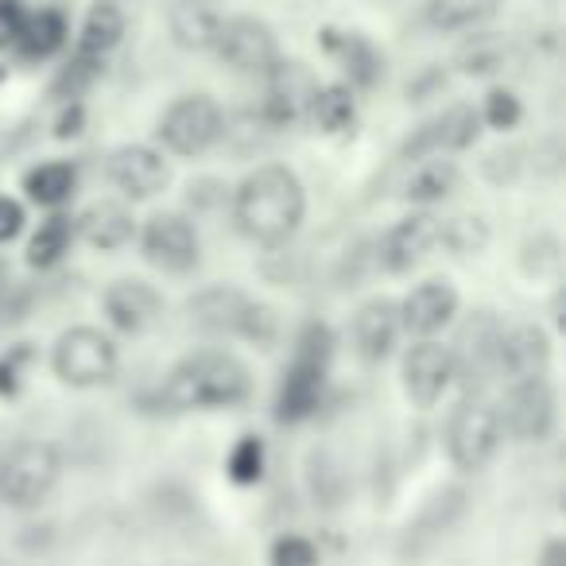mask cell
Listing matches in <instances>:
<instances>
[{"mask_svg": "<svg viewBox=\"0 0 566 566\" xmlns=\"http://www.w3.org/2000/svg\"><path fill=\"white\" fill-rule=\"evenodd\" d=\"M156 133L171 156H202L226 136V117L210 94H187L167 105Z\"/></svg>", "mask_w": 566, "mask_h": 566, "instance_id": "8", "label": "cell"}, {"mask_svg": "<svg viewBox=\"0 0 566 566\" xmlns=\"http://www.w3.org/2000/svg\"><path fill=\"white\" fill-rule=\"evenodd\" d=\"M558 419V400L547 377L512 380L509 400H504L501 427H509L512 439L520 442H547Z\"/></svg>", "mask_w": 566, "mask_h": 566, "instance_id": "11", "label": "cell"}, {"mask_svg": "<svg viewBox=\"0 0 566 566\" xmlns=\"http://www.w3.org/2000/svg\"><path fill=\"white\" fill-rule=\"evenodd\" d=\"M221 20L226 17L213 9L210 0H179L171 12V40L182 51H210Z\"/></svg>", "mask_w": 566, "mask_h": 566, "instance_id": "25", "label": "cell"}, {"mask_svg": "<svg viewBox=\"0 0 566 566\" xmlns=\"http://www.w3.org/2000/svg\"><path fill=\"white\" fill-rule=\"evenodd\" d=\"M66 48V17L59 9H40L28 12L24 32L17 40V51L32 63H48L51 55Z\"/></svg>", "mask_w": 566, "mask_h": 566, "instance_id": "27", "label": "cell"}, {"mask_svg": "<svg viewBox=\"0 0 566 566\" xmlns=\"http://www.w3.org/2000/svg\"><path fill=\"white\" fill-rule=\"evenodd\" d=\"M439 244L454 256H478L489 244V226L473 213H458V218L439 221Z\"/></svg>", "mask_w": 566, "mask_h": 566, "instance_id": "32", "label": "cell"}, {"mask_svg": "<svg viewBox=\"0 0 566 566\" xmlns=\"http://www.w3.org/2000/svg\"><path fill=\"white\" fill-rule=\"evenodd\" d=\"M400 334H403L400 303H392V300H369L354 315V349L373 365L392 357Z\"/></svg>", "mask_w": 566, "mask_h": 566, "instance_id": "21", "label": "cell"}, {"mask_svg": "<svg viewBox=\"0 0 566 566\" xmlns=\"http://www.w3.org/2000/svg\"><path fill=\"white\" fill-rule=\"evenodd\" d=\"M74 233H78L90 249L117 252V249H125V244H133L136 221L120 202H94L90 210L78 213V221H74Z\"/></svg>", "mask_w": 566, "mask_h": 566, "instance_id": "23", "label": "cell"}, {"mask_svg": "<svg viewBox=\"0 0 566 566\" xmlns=\"http://www.w3.org/2000/svg\"><path fill=\"white\" fill-rule=\"evenodd\" d=\"M323 48L338 59L342 74H346V86L349 90H377V82L385 78V55L373 48L369 35L361 32H334L326 28L323 32Z\"/></svg>", "mask_w": 566, "mask_h": 566, "instance_id": "20", "label": "cell"}, {"mask_svg": "<svg viewBox=\"0 0 566 566\" xmlns=\"http://www.w3.org/2000/svg\"><path fill=\"white\" fill-rule=\"evenodd\" d=\"M226 473L237 481V485H256V481L264 478V442H260L256 434L237 439V447L229 450Z\"/></svg>", "mask_w": 566, "mask_h": 566, "instance_id": "34", "label": "cell"}, {"mask_svg": "<svg viewBox=\"0 0 566 566\" xmlns=\"http://www.w3.org/2000/svg\"><path fill=\"white\" fill-rule=\"evenodd\" d=\"M454 385V365H450V349L434 338H419L416 346L403 354V392L416 408H434Z\"/></svg>", "mask_w": 566, "mask_h": 566, "instance_id": "15", "label": "cell"}, {"mask_svg": "<svg viewBox=\"0 0 566 566\" xmlns=\"http://www.w3.org/2000/svg\"><path fill=\"white\" fill-rule=\"evenodd\" d=\"M51 365H55V377L63 385L97 388L117 373V346L97 326H71V331L59 334Z\"/></svg>", "mask_w": 566, "mask_h": 566, "instance_id": "7", "label": "cell"}, {"mask_svg": "<svg viewBox=\"0 0 566 566\" xmlns=\"http://www.w3.org/2000/svg\"><path fill=\"white\" fill-rule=\"evenodd\" d=\"M563 558H566V551H563V543H547V551H543V566H566L563 563Z\"/></svg>", "mask_w": 566, "mask_h": 566, "instance_id": "43", "label": "cell"}, {"mask_svg": "<svg viewBox=\"0 0 566 566\" xmlns=\"http://www.w3.org/2000/svg\"><path fill=\"white\" fill-rule=\"evenodd\" d=\"M504 63H509V48H504L501 35H473V40L458 51V66H462V74H473V78L496 74Z\"/></svg>", "mask_w": 566, "mask_h": 566, "instance_id": "33", "label": "cell"}, {"mask_svg": "<svg viewBox=\"0 0 566 566\" xmlns=\"http://www.w3.org/2000/svg\"><path fill=\"white\" fill-rule=\"evenodd\" d=\"M105 175L133 202H148V198L164 195L167 182H171L167 159L156 148H148V144H125V148H117L109 156V164H105Z\"/></svg>", "mask_w": 566, "mask_h": 566, "instance_id": "14", "label": "cell"}, {"mask_svg": "<svg viewBox=\"0 0 566 566\" xmlns=\"http://www.w3.org/2000/svg\"><path fill=\"white\" fill-rule=\"evenodd\" d=\"M458 187H462V171L454 167V159L434 156V159H419V164L411 167L408 182H403V198L416 206H439V202H447Z\"/></svg>", "mask_w": 566, "mask_h": 566, "instance_id": "24", "label": "cell"}, {"mask_svg": "<svg viewBox=\"0 0 566 566\" xmlns=\"http://www.w3.org/2000/svg\"><path fill=\"white\" fill-rule=\"evenodd\" d=\"M334 346H338V338L326 323H307L300 331L292 365L283 369L280 392H275V419L280 423H303L318 411L334 365Z\"/></svg>", "mask_w": 566, "mask_h": 566, "instance_id": "3", "label": "cell"}, {"mask_svg": "<svg viewBox=\"0 0 566 566\" xmlns=\"http://www.w3.org/2000/svg\"><path fill=\"white\" fill-rule=\"evenodd\" d=\"M307 213V195L295 171L280 164H264L237 187L233 195V221L249 241L256 244H287Z\"/></svg>", "mask_w": 566, "mask_h": 566, "instance_id": "1", "label": "cell"}, {"mask_svg": "<svg viewBox=\"0 0 566 566\" xmlns=\"http://www.w3.org/2000/svg\"><path fill=\"white\" fill-rule=\"evenodd\" d=\"M501 12V0H427L423 20L434 32H473Z\"/></svg>", "mask_w": 566, "mask_h": 566, "instance_id": "28", "label": "cell"}, {"mask_svg": "<svg viewBox=\"0 0 566 566\" xmlns=\"http://www.w3.org/2000/svg\"><path fill=\"white\" fill-rule=\"evenodd\" d=\"M0 566H4V563H0Z\"/></svg>", "mask_w": 566, "mask_h": 566, "instance_id": "45", "label": "cell"}, {"mask_svg": "<svg viewBox=\"0 0 566 566\" xmlns=\"http://www.w3.org/2000/svg\"><path fill=\"white\" fill-rule=\"evenodd\" d=\"M237 338H244V342H252V346L268 349L275 338H280V318H275V311L268 307V303L249 300L241 326H237Z\"/></svg>", "mask_w": 566, "mask_h": 566, "instance_id": "35", "label": "cell"}, {"mask_svg": "<svg viewBox=\"0 0 566 566\" xmlns=\"http://www.w3.org/2000/svg\"><path fill=\"white\" fill-rule=\"evenodd\" d=\"M9 295H12V272H9V264L0 260V311H4V303H9Z\"/></svg>", "mask_w": 566, "mask_h": 566, "instance_id": "44", "label": "cell"}, {"mask_svg": "<svg viewBox=\"0 0 566 566\" xmlns=\"http://www.w3.org/2000/svg\"><path fill=\"white\" fill-rule=\"evenodd\" d=\"M71 241H74V221L63 218V213H51L32 233V241H28V260H32L35 268L59 264V260L66 256V249H71Z\"/></svg>", "mask_w": 566, "mask_h": 566, "instance_id": "31", "label": "cell"}, {"mask_svg": "<svg viewBox=\"0 0 566 566\" xmlns=\"http://www.w3.org/2000/svg\"><path fill=\"white\" fill-rule=\"evenodd\" d=\"M501 439H504L501 411L485 396H462L458 408L450 411V427H447L450 462L465 473L485 470L496 450H501Z\"/></svg>", "mask_w": 566, "mask_h": 566, "instance_id": "5", "label": "cell"}, {"mask_svg": "<svg viewBox=\"0 0 566 566\" xmlns=\"http://www.w3.org/2000/svg\"><path fill=\"white\" fill-rule=\"evenodd\" d=\"M24 20H28V9L20 0H0V51L17 48L20 32H24Z\"/></svg>", "mask_w": 566, "mask_h": 566, "instance_id": "40", "label": "cell"}, {"mask_svg": "<svg viewBox=\"0 0 566 566\" xmlns=\"http://www.w3.org/2000/svg\"><path fill=\"white\" fill-rule=\"evenodd\" d=\"M558 268H563V252H558V241L555 237H535V241H527V249H524V272L527 275H551L555 280L558 275Z\"/></svg>", "mask_w": 566, "mask_h": 566, "instance_id": "37", "label": "cell"}, {"mask_svg": "<svg viewBox=\"0 0 566 566\" xmlns=\"http://www.w3.org/2000/svg\"><path fill=\"white\" fill-rule=\"evenodd\" d=\"M63 473V458L51 442L24 439L0 454V504L9 509H35L51 496Z\"/></svg>", "mask_w": 566, "mask_h": 566, "instance_id": "4", "label": "cell"}, {"mask_svg": "<svg viewBox=\"0 0 566 566\" xmlns=\"http://www.w3.org/2000/svg\"><path fill=\"white\" fill-rule=\"evenodd\" d=\"M24 229V206L17 198H0V244H9Z\"/></svg>", "mask_w": 566, "mask_h": 566, "instance_id": "41", "label": "cell"}, {"mask_svg": "<svg viewBox=\"0 0 566 566\" xmlns=\"http://www.w3.org/2000/svg\"><path fill=\"white\" fill-rule=\"evenodd\" d=\"M434 249H439V218H431V213H408L380 241V264L392 275L416 272Z\"/></svg>", "mask_w": 566, "mask_h": 566, "instance_id": "16", "label": "cell"}, {"mask_svg": "<svg viewBox=\"0 0 566 566\" xmlns=\"http://www.w3.org/2000/svg\"><path fill=\"white\" fill-rule=\"evenodd\" d=\"M210 51H218V59L233 74H252V78H264V74L280 63V43H275V32L256 17L221 20L218 40H213Z\"/></svg>", "mask_w": 566, "mask_h": 566, "instance_id": "9", "label": "cell"}, {"mask_svg": "<svg viewBox=\"0 0 566 566\" xmlns=\"http://www.w3.org/2000/svg\"><path fill=\"white\" fill-rule=\"evenodd\" d=\"M272 566H318V551L303 535H283L272 543Z\"/></svg>", "mask_w": 566, "mask_h": 566, "instance_id": "38", "label": "cell"}, {"mask_svg": "<svg viewBox=\"0 0 566 566\" xmlns=\"http://www.w3.org/2000/svg\"><path fill=\"white\" fill-rule=\"evenodd\" d=\"M357 117V102H354V90L346 82H331V86H318L315 97H311V109L307 120L318 128V133L334 136V133H346Z\"/></svg>", "mask_w": 566, "mask_h": 566, "instance_id": "29", "label": "cell"}, {"mask_svg": "<svg viewBox=\"0 0 566 566\" xmlns=\"http://www.w3.org/2000/svg\"><path fill=\"white\" fill-rule=\"evenodd\" d=\"M252 396V377L241 357L226 349H198L164 377L159 400L167 411H221Z\"/></svg>", "mask_w": 566, "mask_h": 566, "instance_id": "2", "label": "cell"}, {"mask_svg": "<svg viewBox=\"0 0 566 566\" xmlns=\"http://www.w3.org/2000/svg\"><path fill=\"white\" fill-rule=\"evenodd\" d=\"M323 82L315 78L307 63L295 59H280L272 71L264 74V102H260V117L272 128H292L300 120H307L311 97Z\"/></svg>", "mask_w": 566, "mask_h": 566, "instance_id": "10", "label": "cell"}, {"mask_svg": "<svg viewBox=\"0 0 566 566\" xmlns=\"http://www.w3.org/2000/svg\"><path fill=\"white\" fill-rule=\"evenodd\" d=\"M551 369V338L539 326H504L501 354H496V373L509 380H532L547 377Z\"/></svg>", "mask_w": 566, "mask_h": 566, "instance_id": "19", "label": "cell"}, {"mask_svg": "<svg viewBox=\"0 0 566 566\" xmlns=\"http://www.w3.org/2000/svg\"><path fill=\"white\" fill-rule=\"evenodd\" d=\"M481 136V117L473 105H450L439 117L423 120L416 133L403 140V159H434V156H454V151L473 148Z\"/></svg>", "mask_w": 566, "mask_h": 566, "instance_id": "12", "label": "cell"}, {"mask_svg": "<svg viewBox=\"0 0 566 566\" xmlns=\"http://www.w3.org/2000/svg\"><path fill=\"white\" fill-rule=\"evenodd\" d=\"M144 260L167 275H182L198 264V229L182 213H156L140 233Z\"/></svg>", "mask_w": 566, "mask_h": 566, "instance_id": "13", "label": "cell"}, {"mask_svg": "<svg viewBox=\"0 0 566 566\" xmlns=\"http://www.w3.org/2000/svg\"><path fill=\"white\" fill-rule=\"evenodd\" d=\"M458 315V292L450 280H427L411 287V295L400 303V326L416 338H434L442 326H450Z\"/></svg>", "mask_w": 566, "mask_h": 566, "instance_id": "18", "label": "cell"}, {"mask_svg": "<svg viewBox=\"0 0 566 566\" xmlns=\"http://www.w3.org/2000/svg\"><path fill=\"white\" fill-rule=\"evenodd\" d=\"M120 35H125V17H120L117 4L102 0V4L90 9L86 24H82V35H78V51H74V55L86 59V63H94V66H102L105 59H109V51H117Z\"/></svg>", "mask_w": 566, "mask_h": 566, "instance_id": "26", "label": "cell"}, {"mask_svg": "<svg viewBox=\"0 0 566 566\" xmlns=\"http://www.w3.org/2000/svg\"><path fill=\"white\" fill-rule=\"evenodd\" d=\"M74 187H78V171L66 159H51V164H40L24 175L28 198L40 206H63L74 195Z\"/></svg>", "mask_w": 566, "mask_h": 566, "instance_id": "30", "label": "cell"}, {"mask_svg": "<svg viewBox=\"0 0 566 566\" xmlns=\"http://www.w3.org/2000/svg\"><path fill=\"white\" fill-rule=\"evenodd\" d=\"M28 365H32V349L28 346H17V349H9V357H0V396L20 392Z\"/></svg>", "mask_w": 566, "mask_h": 566, "instance_id": "39", "label": "cell"}, {"mask_svg": "<svg viewBox=\"0 0 566 566\" xmlns=\"http://www.w3.org/2000/svg\"><path fill=\"white\" fill-rule=\"evenodd\" d=\"M501 334L504 323L493 311H473L462 326H458L454 342H450V365H454V380L465 388V396H481V388L493 385L496 354H501Z\"/></svg>", "mask_w": 566, "mask_h": 566, "instance_id": "6", "label": "cell"}, {"mask_svg": "<svg viewBox=\"0 0 566 566\" xmlns=\"http://www.w3.org/2000/svg\"><path fill=\"white\" fill-rule=\"evenodd\" d=\"M102 307L120 334H148L164 318V295L144 280H117L105 287Z\"/></svg>", "mask_w": 566, "mask_h": 566, "instance_id": "17", "label": "cell"}, {"mask_svg": "<svg viewBox=\"0 0 566 566\" xmlns=\"http://www.w3.org/2000/svg\"><path fill=\"white\" fill-rule=\"evenodd\" d=\"M478 117L485 120L489 128H496V133H509V128H516L520 117H524V105H520V97L512 94V90H489L485 109H481Z\"/></svg>", "mask_w": 566, "mask_h": 566, "instance_id": "36", "label": "cell"}, {"mask_svg": "<svg viewBox=\"0 0 566 566\" xmlns=\"http://www.w3.org/2000/svg\"><path fill=\"white\" fill-rule=\"evenodd\" d=\"M244 307H249V295L218 283V287H206V292H198L195 300L187 303V315H190V326H198L202 334H229V338H237Z\"/></svg>", "mask_w": 566, "mask_h": 566, "instance_id": "22", "label": "cell"}, {"mask_svg": "<svg viewBox=\"0 0 566 566\" xmlns=\"http://www.w3.org/2000/svg\"><path fill=\"white\" fill-rule=\"evenodd\" d=\"M78 120H82V109L74 105V109L66 113L63 120H59V136H74V133H78Z\"/></svg>", "mask_w": 566, "mask_h": 566, "instance_id": "42", "label": "cell"}]
</instances>
